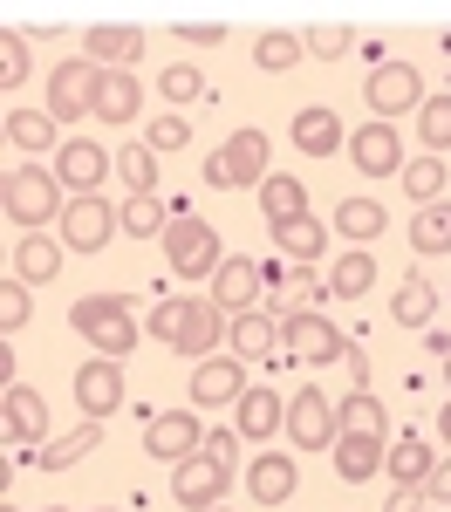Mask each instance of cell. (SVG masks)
<instances>
[{
	"label": "cell",
	"mask_w": 451,
	"mask_h": 512,
	"mask_svg": "<svg viewBox=\"0 0 451 512\" xmlns=\"http://www.w3.org/2000/svg\"><path fill=\"white\" fill-rule=\"evenodd\" d=\"M335 417H342V431H363V437H390V417H383V403L369 390H356L349 403H335Z\"/></svg>",
	"instance_id": "cell-38"
},
{
	"label": "cell",
	"mask_w": 451,
	"mask_h": 512,
	"mask_svg": "<svg viewBox=\"0 0 451 512\" xmlns=\"http://www.w3.org/2000/svg\"><path fill=\"white\" fill-rule=\"evenodd\" d=\"M294 485H301V472H294V458H281V451H260V458L246 465V492H253V506H287Z\"/></svg>",
	"instance_id": "cell-18"
},
{
	"label": "cell",
	"mask_w": 451,
	"mask_h": 512,
	"mask_svg": "<svg viewBox=\"0 0 451 512\" xmlns=\"http://www.w3.org/2000/svg\"><path fill=\"white\" fill-rule=\"evenodd\" d=\"M438 437H445V444H451V403H445V410H438Z\"/></svg>",
	"instance_id": "cell-52"
},
{
	"label": "cell",
	"mask_w": 451,
	"mask_h": 512,
	"mask_svg": "<svg viewBox=\"0 0 451 512\" xmlns=\"http://www.w3.org/2000/svg\"><path fill=\"white\" fill-rule=\"evenodd\" d=\"M164 226H171V212L158 205V192H137V198H123V233H130V239H158Z\"/></svg>",
	"instance_id": "cell-36"
},
{
	"label": "cell",
	"mask_w": 451,
	"mask_h": 512,
	"mask_svg": "<svg viewBox=\"0 0 451 512\" xmlns=\"http://www.w3.org/2000/svg\"><path fill=\"white\" fill-rule=\"evenodd\" d=\"M383 458H390V444H383V437H363V431H342V437H335V478H349V485L376 478V472H383Z\"/></svg>",
	"instance_id": "cell-21"
},
{
	"label": "cell",
	"mask_w": 451,
	"mask_h": 512,
	"mask_svg": "<svg viewBox=\"0 0 451 512\" xmlns=\"http://www.w3.org/2000/svg\"><path fill=\"white\" fill-rule=\"evenodd\" d=\"M48 512H62V506H48Z\"/></svg>",
	"instance_id": "cell-55"
},
{
	"label": "cell",
	"mask_w": 451,
	"mask_h": 512,
	"mask_svg": "<svg viewBox=\"0 0 451 512\" xmlns=\"http://www.w3.org/2000/svg\"><path fill=\"white\" fill-rule=\"evenodd\" d=\"M199 89H205L199 69H185V62H178V69H164V96H171V103H192Z\"/></svg>",
	"instance_id": "cell-46"
},
{
	"label": "cell",
	"mask_w": 451,
	"mask_h": 512,
	"mask_svg": "<svg viewBox=\"0 0 451 512\" xmlns=\"http://www.w3.org/2000/svg\"><path fill=\"white\" fill-rule=\"evenodd\" d=\"M205 458L233 472V458H240V431H205Z\"/></svg>",
	"instance_id": "cell-48"
},
{
	"label": "cell",
	"mask_w": 451,
	"mask_h": 512,
	"mask_svg": "<svg viewBox=\"0 0 451 512\" xmlns=\"http://www.w3.org/2000/svg\"><path fill=\"white\" fill-rule=\"evenodd\" d=\"M205 185H219V192L267 185V130H233V137L205 158Z\"/></svg>",
	"instance_id": "cell-5"
},
{
	"label": "cell",
	"mask_w": 451,
	"mask_h": 512,
	"mask_svg": "<svg viewBox=\"0 0 451 512\" xmlns=\"http://www.w3.org/2000/svg\"><path fill=\"white\" fill-rule=\"evenodd\" d=\"M0 130H7L14 151H48V144H55V117H35V110H7Z\"/></svg>",
	"instance_id": "cell-37"
},
{
	"label": "cell",
	"mask_w": 451,
	"mask_h": 512,
	"mask_svg": "<svg viewBox=\"0 0 451 512\" xmlns=\"http://www.w3.org/2000/svg\"><path fill=\"white\" fill-rule=\"evenodd\" d=\"M89 62L96 69H130L137 55H144V28H117V21H103V28H89Z\"/></svg>",
	"instance_id": "cell-23"
},
{
	"label": "cell",
	"mask_w": 451,
	"mask_h": 512,
	"mask_svg": "<svg viewBox=\"0 0 451 512\" xmlns=\"http://www.w3.org/2000/svg\"><path fill=\"white\" fill-rule=\"evenodd\" d=\"M164 260H171V274H178V280H212L219 267H226L219 233L205 226L199 212H171V226H164Z\"/></svg>",
	"instance_id": "cell-4"
},
{
	"label": "cell",
	"mask_w": 451,
	"mask_h": 512,
	"mask_svg": "<svg viewBox=\"0 0 451 512\" xmlns=\"http://www.w3.org/2000/svg\"><path fill=\"white\" fill-rule=\"evenodd\" d=\"M274 246H281L294 267H315L328 253V226L322 219H287V226H274Z\"/></svg>",
	"instance_id": "cell-28"
},
{
	"label": "cell",
	"mask_w": 451,
	"mask_h": 512,
	"mask_svg": "<svg viewBox=\"0 0 451 512\" xmlns=\"http://www.w3.org/2000/svg\"><path fill=\"white\" fill-rule=\"evenodd\" d=\"M226 485H233V472L226 465H212V458H185V465H171V499L185 512H212L219 499H226Z\"/></svg>",
	"instance_id": "cell-13"
},
{
	"label": "cell",
	"mask_w": 451,
	"mask_h": 512,
	"mask_svg": "<svg viewBox=\"0 0 451 512\" xmlns=\"http://www.w3.org/2000/svg\"><path fill=\"white\" fill-rule=\"evenodd\" d=\"M233 431H240L246 444H267L274 431H287V396H274V390H246L240 403H233Z\"/></svg>",
	"instance_id": "cell-17"
},
{
	"label": "cell",
	"mask_w": 451,
	"mask_h": 512,
	"mask_svg": "<svg viewBox=\"0 0 451 512\" xmlns=\"http://www.w3.org/2000/svg\"><path fill=\"white\" fill-rule=\"evenodd\" d=\"M417 137H424L431 158L451 151V96H424V110H417Z\"/></svg>",
	"instance_id": "cell-41"
},
{
	"label": "cell",
	"mask_w": 451,
	"mask_h": 512,
	"mask_svg": "<svg viewBox=\"0 0 451 512\" xmlns=\"http://www.w3.org/2000/svg\"><path fill=\"white\" fill-rule=\"evenodd\" d=\"M0 512H21V506H0Z\"/></svg>",
	"instance_id": "cell-54"
},
{
	"label": "cell",
	"mask_w": 451,
	"mask_h": 512,
	"mask_svg": "<svg viewBox=\"0 0 451 512\" xmlns=\"http://www.w3.org/2000/svg\"><path fill=\"white\" fill-rule=\"evenodd\" d=\"M144 451L164 458V465H185V458H199V451H205V424L192 417V410H164V417L144 424Z\"/></svg>",
	"instance_id": "cell-12"
},
{
	"label": "cell",
	"mask_w": 451,
	"mask_h": 512,
	"mask_svg": "<svg viewBox=\"0 0 451 512\" xmlns=\"http://www.w3.org/2000/svg\"><path fill=\"white\" fill-rule=\"evenodd\" d=\"M240 355H205L192 369V403H240Z\"/></svg>",
	"instance_id": "cell-24"
},
{
	"label": "cell",
	"mask_w": 451,
	"mask_h": 512,
	"mask_svg": "<svg viewBox=\"0 0 451 512\" xmlns=\"http://www.w3.org/2000/svg\"><path fill=\"white\" fill-rule=\"evenodd\" d=\"M383 512H424V492H404V485H397V492H390V506Z\"/></svg>",
	"instance_id": "cell-51"
},
{
	"label": "cell",
	"mask_w": 451,
	"mask_h": 512,
	"mask_svg": "<svg viewBox=\"0 0 451 512\" xmlns=\"http://www.w3.org/2000/svg\"><path fill=\"white\" fill-rule=\"evenodd\" d=\"M0 431H7L14 451H41L48 444V403H41V390L7 383V396H0Z\"/></svg>",
	"instance_id": "cell-11"
},
{
	"label": "cell",
	"mask_w": 451,
	"mask_h": 512,
	"mask_svg": "<svg viewBox=\"0 0 451 512\" xmlns=\"http://www.w3.org/2000/svg\"><path fill=\"white\" fill-rule=\"evenodd\" d=\"M178 35L199 41V48H219V41H226V28H219V21H178Z\"/></svg>",
	"instance_id": "cell-49"
},
{
	"label": "cell",
	"mask_w": 451,
	"mask_h": 512,
	"mask_svg": "<svg viewBox=\"0 0 451 512\" xmlns=\"http://www.w3.org/2000/svg\"><path fill=\"white\" fill-rule=\"evenodd\" d=\"M0 205H7V226H21V233H41L48 219L69 212V205H62V178L41 171V164H14V171L0 178Z\"/></svg>",
	"instance_id": "cell-2"
},
{
	"label": "cell",
	"mask_w": 451,
	"mask_h": 512,
	"mask_svg": "<svg viewBox=\"0 0 451 512\" xmlns=\"http://www.w3.org/2000/svg\"><path fill=\"white\" fill-rule=\"evenodd\" d=\"M28 69H35V62H28V41L7 28V35H0V82H7V89H21V82H28Z\"/></svg>",
	"instance_id": "cell-44"
},
{
	"label": "cell",
	"mask_w": 451,
	"mask_h": 512,
	"mask_svg": "<svg viewBox=\"0 0 451 512\" xmlns=\"http://www.w3.org/2000/svg\"><path fill=\"white\" fill-rule=\"evenodd\" d=\"M328 294V280H315L308 267H294V280H281V315H294V308H315Z\"/></svg>",
	"instance_id": "cell-43"
},
{
	"label": "cell",
	"mask_w": 451,
	"mask_h": 512,
	"mask_svg": "<svg viewBox=\"0 0 451 512\" xmlns=\"http://www.w3.org/2000/svg\"><path fill=\"white\" fill-rule=\"evenodd\" d=\"M301 41H308V55H328V62H335V55H349L356 35H349V28H315V35H301Z\"/></svg>",
	"instance_id": "cell-45"
},
{
	"label": "cell",
	"mask_w": 451,
	"mask_h": 512,
	"mask_svg": "<svg viewBox=\"0 0 451 512\" xmlns=\"http://www.w3.org/2000/svg\"><path fill=\"white\" fill-rule=\"evenodd\" d=\"M28 315H35V294H28V280L7 274V287H0V328H7V335H21V328H28Z\"/></svg>",
	"instance_id": "cell-42"
},
{
	"label": "cell",
	"mask_w": 451,
	"mask_h": 512,
	"mask_svg": "<svg viewBox=\"0 0 451 512\" xmlns=\"http://www.w3.org/2000/svg\"><path fill=\"white\" fill-rule=\"evenodd\" d=\"M349 164H356L363 178H397V171H404V130H390V123L349 130Z\"/></svg>",
	"instance_id": "cell-14"
},
{
	"label": "cell",
	"mask_w": 451,
	"mask_h": 512,
	"mask_svg": "<svg viewBox=\"0 0 451 512\" xmlns=\"http://www.w3.org/2000/svg\"><path fill=\"white\" fill-rule=\"evenodd\" d=\"M431 315H438V294H431V280H424V274H404V287L390 294V321H397V328H424Z\"/></svg>",
	"instance_id": "cell-30"
},
{
	"label": "cell",
	"mask_w": 451,
	"mask_h": 512,
	"mask_svg": "<svg viewBox=\"0 0 451 512\" xmlns=\"http://www.w3.org/2000/svg\"><path fill=\"white\" fill-rule=\"evenodd\" d=\"M260 212H267V226L308 219V185H301V178H267V185H260Z\"/></svg>",
	"instance_id": "cell-32"
},
{
	"label": "cell",
	"mask_w": 451,
	"mask_h": 512,
	"mask_svg": "<svg viewBox=\"0 0 451 512\" xmlns=\"http://www.w3.org/2000/svg\"><path fill=\"white\" fill-rule=\"evenodd\" d=\"M226 349L240 355V362H267V355L281 349V321L274 315H233V328H226Z\"/></svg>",
	"instance_id": "cell-22"
},
{
	"label": "cell",
	"mask_w": 451,
	"mask_h": 512,
	"mask_svg": "<svg viewBox=\"0 0 451 512\" xmlns=\"http://www.w3.org/2000/svg\"><path fill=\"white\" fill-rule=\"evenodd\" d=\"M212 512H219V506H212Z\"/></svg>",
	"instance_id": "cell-56"
},
{
	"label": "cell",
	"mask_w": 451,
	"mask_h": 512,
	"mask_svg": "<svg viewBox=\"0 0 451 512\" xmlns=\"http://www.w3.org/2000/svg\"><path fill=\"white\" fill-rule=\"evenodd\" d=\"M328 226H335V233H342V239H356V246H363V239H376V233H383V226H390V212H383L376 198H342Z\"/></svg>",
	"instance_id": "cell-31"
},
{
	"label": "cell",
	"mask_w": 451,
	"mask_h": 512,
	"mask_svg": "<svg viewBox=\"0 0 451 512\" xmlns=\"http://www.w3.org/2000/svg\"><path fill=\"white\" fill-rule=\"evenodd\" d=\"M76 403L89 424H103V417H117L123 410V369L110 355H96V362H82L76 369Z\"/></svg>",
	"instance_id": "cell-15"
},
{
	"label": "cell",
	"mask_w": 451,
	"mask_h": 512,
	"mask_svg": "<svg viewBox=\"0 0 451 512\" xmlns=\"http://www.w3.org/2000/svg\"><path fill=\"white\" fill-rule=\"evenodd\" d=\"M117 178L130 185V198L158 192V151H151V144H123V151H117Z\"/></svg>",
	"instance_id": "cell-35"
},
{
	"label": "cell",
	"mask_w": 451,
	"mask_h": 512,
	"mask_svg": "<svg viewBox=\"0 0 451 512\" xmlns=\"http://www.w3.org/2000/svg\"><path fill=\"white\" fill-rule=\"evenodd\" d=\"M301 55H308V41H301V35H281V28H274V35H260V41H253V62H260L267 76H281V69H294Z\"/></svg>",
	"instance_id": "cell-40"
},
{
	"label": "cell",
	"mask_w": 451,
	"mask_h": 512,
	"mask_svg": "<svg viewBox=\"0 0 451 512\" xmlns=\"http://www.w3.org/2000/svg\"><path fill=\"white\" fill-rule=\"evenodd\" d=\"M185 137H192V130H185V117H158V123H151V137H144V144H151V151H178Z\"/></svg>",
	"instance_id": "cell-47"
},
{
	"label": "cell",
	"mask_w": 451,
	"mask_h": 512,
	"mask_svg": "<svg viewBox=\"0 0 451 512\" xmlns=\"http://www.w3.org/2000/svg\"><path fill=\"white\" fill-rule=\"evenodd\" d=\"M410 246H417V253H451V198L424 205V212L410 219Z\"/></svg>",
	"instance_id": "cell-34"
},
{
	"label": "cell",
	"mask_w": 451,
	"mask_h": 512,
	"mask_svg": "<svg viewBox=\"0 0 451 512\" xmlns=\"http://www.w3.org/2000/svg\"><path fill=\"white\" fill-rule=\"evenodd\" d=\"M438 369H445V383H451V349H445V355H438Z\"/></svg>",
	"instance_id": "cell-53"
},
{
	"label": "cell",
	"mask_w": 451,
	"mask_h": 512,
	"mask_svg": "<svg viewBox=\"0 0 451 512\" xmlns=\"http://www.w3.org/2000/svg\"><path fill=\"white\" fill-rule=\"evenodd\" d=\"M96 103H103V69L89 62V55H69L55 76H48V117L55 123H82V117H96Z\"/></svg>",
	"instance_id": "cell-6"
},
{
	"label": "cell",
	"mask_w": 451,
	"mask_h": 512,
	"mask_svg": "<svg viewBox=\"0 0 451 512\" xmlns=\"http://www.w3.org/2000/svg\"><path fill=\"white\" fill-rule=\"evenodd\" d=\"M376 287V260H369L363 246H349L335 267H328V294H342V301H356V294H369Z\"/></svg>",
	"instance_id": "cell-33"
},
{
	"label": "cell",
	"mask_w": 451,
	"mask_h": 512,
	"mask_svg": "<svg viewBox=\"0 0 451 512\" xmlns=\"http://www.w3.org/2000/svg\"><path fill=\"white\" fill-rule=\"evenodd\" d=\"M445 158H410L404 164V192L417 198V205H438V198H445Z\"/></svg>",
	"instance_id": "cell-39"
},
{
	"label": "cell",
	"mask_w": 451,
	"mask_h": 512,
	"mask_svg": "<svg viewBox=\"0 0 451 512\" xmlns=\"http://www.w3.org/2000/svg\"><path fill=\"white\" fill-rule=\"evenodd\" d=\"M287 431H294V451H335L342 417H335V403H328L322 390H294V403H287Z\"/></svg>",
	"instance_id": "cell-10"
},
{
	"label": "cell",
	"mask_w": 451,
	"mask_h": 512,
	"mask_svg": "<svg viewBox=\"0 0 451 512\" xmlns=\"http://www.w3.org/2000/svg\"><path fill=\"white\" fill-rule=\"evenodd\" d=\"M96 444H103V424H82V431H69V437H48V444H41V472H76L82 458H89V451H96Z\"/></svg>",
	"instance_id": "cell-29"
},
{
	"label": "cell",
	"mask_w": 451,
	"mask_h": 512,
	"mask_svg": "<svg viewBox=\"0 0 451 512\" xmlns=\"http://www.w3.org/2000/svg\"><path fill=\"white\" fill-rule=\"evenodd\" d=\"M226 308L212 301V294H164L158 308H151V335H158L164 349H178V355H212V349H226Z\"/></svg>",
	"instance_id": "cell-1"
},
{
	"label": "cell",
	"mask_w": 451,
	"mask_h": 512,
	"mask_svg": "<svg viewBox=\"0 0 451 512\" xmlns=\"http://www.w3.org/2000/svg\"><path fill=\"white\" fill-rule=\"evenodd\" d=\"M69 321H76L82 342L96 355H110V362H123V355L137 349V321H130V301L123 294H82L76 308H69Z\"/></svg>",
	"instance_id": "cell-3"
},
{
	"label": "cell",
	"mask_w": 451,
	"mask_h": 512,
	"mask_svg": "<svg viewBox=\"0 0 451 512\" xmlns=\"http://www.w3.org/2000/svg\"><path fill=\"white\" fill-rule=\"evenodd\" d=\"M260 287H267V280H260V267H253V260H226V267L212 274V301H219L226 315H253Z\"/></svg>",
	"instance_id": "cell-20"
},
{
	"label": "cell",
	"mask_w": 451,
	"mask_h": 512,
	"mask_svg": "<svg viewBox=\"0 0 451 512\" xmlns=\"http://www.w3.org/2000/svg\"><path fill=\"white\" fill-rule=\"evenodd\" d=\"M383 472L397 478L404 492H424V485H431V472H438V458H431V444H424V437H404V444H390Z\"/></svg>",
	"instance_id": "cell-27"
},
{
	"label": "cell",
	"mask_w": 451,
	"mask_h": 512,
	"mask_svg": "<svg viewBox=\"0 0 451 512\" xmlns=\"http://www.w3.org/2000/svg\"><path fill=\"white\" fill-rule=\"evenodd\" d=\"M117 226H123V212H117L103 192L69 198V212H62V246H76V253H103Z\"/></svg>",
	"instance_id": "cell-8"
},
{
	"label": "cell",
	"mask_w": 451,
	"mask_h": 512,
	"mask_svg": "<svg viewBox=\"0 0 451 512\" xmlns=\"http://www.w3.org/2000/svg\"><path fill=\"white\" fill-rule=\"evenodd\" d=\"M342 144H349V130H342L335 110H322V103L294 110V151H308V158H335Z\"/></svg>",
	"instance_id": "cell-19"
},
{
	"label": "cell",
	"mask_w": 451,
	"mask_h": 512,
	"mask_svg": "<svg viewBox=\"0 0 451 512\" xmlns=\"http://www.w3.org/2000/svg\"><path fill=\"white\" fill-rule=\"evenodd\" d=\"M424 499H431V506H451V458H438V472H431V485H424Z\"/></svg>",
	"instance_id": "cell-50"
},
{
	"label": "cell",
	"mask_w": 451,
	"mask_h": 512,
	"mask_svg": "<svg viewBox=\"0 0 451 512\" xmlns=\"http://www.w3.org/2000/svg\"><path fill=\"white\" fill-rule=\"evenodd\" d=\"M281 349L301 355V362H335V355H349V342H342V328L328 315L294 308V315H281Z\"/></svg>",
	"instance_id": "cell-9"
},
{
	"label": "cell",
	"mask_w": 451,
	"mask_h": 512,
	"mask_svg": "<svg viewBox=\"0 0 451 512\" xmlns=\"http://www.w3.org/2000/svg\"><path fill=\"white\" fill-rule=\"evenodd\" d=\"M137 110H144L137 76H130V69H103V103H96V117L110 123V130H130V123H137Z\"/></svg>",
	"instance_id": "cell-26"
},
{
	"label": "cell",
	"mask_w": 451,
	"mask_h": 512,
	"mask_svg": "<svg viewBox=\"0 0 451 512\" xmlns=\"http://www.w3.org/2000/svg\"><path fill=\"white\" fill-rule=\"evenodd\" d=\"M55 178L62 185H76V198H89L103 178H110V158H103V144H89V137H69L62 151H55Z\"/></svg>",
	"instance_id": "cell-16"
},
{
	"label": "cell",
	"mask_w": 451,
	"mask_h": 512,
	"mask_svg": "<svg viewBox=\"0 0 451 512\" xmlns=\"http://www.w3.org/2000/svg\"><path fill=\"white\" fill-rule=\"evenodd\" d=\"M55 274H62V239H41V233H21V239H14V280L48 287Z\"/></svg>",
	"instance_id": "cell-25"
},
{
	"label": "cell",
	"mask_w": 451,
	"mask_h": 512,
	"mask_svg": "<svg viewBox=\"0 0 451 512\" xmlns=\"http://www.w3.org/2000/svg\"><path fill=\"white\" fill-rule=\"evenodd\" d=\"M369 110H376V123L390 117H410V110H424V76L410 69V62H376V76L363 82Z\"/></svg>",
	"instance_id": "cell-7"
}]
</instances>
